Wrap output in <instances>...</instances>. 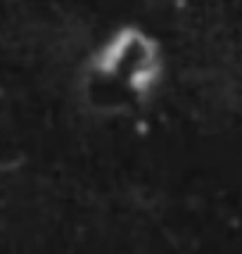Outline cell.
Masks as SVG:
<instances>
[{"label": "cell", "mask_w": 242, "mask_h": 254, "mask_svg": "<svg viewBox=\"0 0 242 254\" xmlns=\"http://www.w3.org/2000/svg\"><path fill=\"white\" fill-rule=\"evenodd\" d=\"M95 69L126 83L135 93H147L162 71L159 48L140 29H121L95 57Z\"/></svg>", "instance_id": "cell-1"}]
</instances>
